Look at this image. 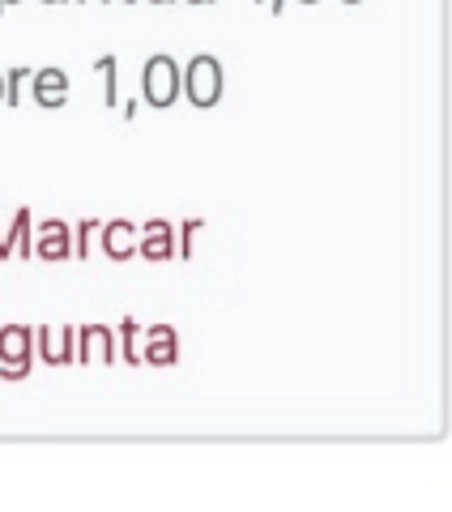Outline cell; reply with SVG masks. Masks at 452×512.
<instances>
[{"mask_svg":"<svg viewBox=\"0 0 452 512\" xmlns=\"http://www.w3.org/2000/svg\"><path fill=\"white\" fill-rule=\"evenodd\" d=\"M184 86V73H180V64H175L167 52H154L150 60H145V69H141V99L150 103V107H171L175 103V94H180Z\"/></svg>","mask_w":452,"mask_h":512,"instance_id":"6da1fadb","label":"cell"},{"mask_svg":"<svg viewBox=\"0 0 452 512\" xmlns=\"http://www.w3.org/2000/svg\"><path fill=\"white\" fill-rule=\"evenodd\" d=\"M39 359V342L26 325H5L0 329V380H22Z\"/></svg>","mask_w":452,"mask_h":512,"instance_id":"7a4b0ae2","label":"cell"},{"mask_svg":"<svg viewBox=\"0 0 452 512\" xmlns=\"http://www.w3.org/2000/svg\"><path fill=\"white\" fill-rule=\"evenodd\" d=\"M184 94L192 107H214L222 94V64L214 56H192L184 69Z\"/></svg>","mask_w":452,"mask_h":512,"instance_id":"3957f363","label":"cell"},{"mask_svg":"<svg viewBox=\"0 0 452 512\" xmlns=\"http://www.w3.org/2000/svg\"><path fill=\"white\" fill-rule=\"evenodd\" d=\"M35 256H39V261H73V256H77V248H73V222H60V218L39 222Z\"/></svg>","mask_w":452,"mask_h":512,"instance_id":"277c9868","label":"cell"},{"mask_svg":"<svg viewBox=\"0 0 452 512\" xmlns=\"http://www.w3.org/2000/svg\"><path fill=\"white\" fill-rule=\"evenodd\" d=\"M99 244H103L107 261H128L133 252H141V231L128 218H111V222H103Z\"/></svg>","mask_w":452,"mask_h":512,"instance_id":"5b68a950","label":"cell"},{"mask_svg":"<svg viewBox=\"0 0 452 512\" xmlns=\"http://www.w3.org/2000/svg\"><path fill=\"white\" fill-rule=\"evenodd\" d=\"M35 342H39V359L43 363H52V367H60V363H77V333L69 329V325H43L39 333H35Z\"/></svg>","mask_w":452,"mask_h":512,"instance_id":"8992f818","label":"cell"},{"mask_svg":"<svg viewBox=\"0 0 452 512\" xmlns=\"http://www.w3.org/2000/svg\"><path fill=\"white\" fill-rule=\"evenodd\" d=\"M30 94H35V103L56 111L69 103V73L56 69V64H47V69H35V77H30Z\"/></svg>","mask_w":452,"mask_h":512,"instance_id":"52a82bcc","label":"cell"},{"mask_svg":"<svg viewBox=\"0 0 452 512\" xmlns=\"http://www.w3.org/2000/svg\"><path fill=\"white\" fill-rule=\"evenodd\" d=\"M141 256H145V261H171V256H180V244H175L171 222H163V218L141 222Z\"/></svg>","mask_w":452,"mask_h":512,"instance_id":"ba28073f","label":"cell"},{"mask_svg":"<svg viewBox=\"0 0 452 512\" xmlns=\"http://www.w3.org/2000/svg\"><path fill=\"white\" fill-rule=\"evenodd\" d=\"M116 363V338L107 325H82L77 329V363Z\"/></svg>","mask_w":452,"mask_h":512,"instance_id":"9c48e42d","label":"cell"},{"mask_svg":"<svg viewBox=\"0 0 452 512\" xmlns=\"http://www.w3.org/2000/svg\"><path fill=\"white\" fill-rule=\"evenodd\" d=\"M141 359L150 367H171L175 359H180V338H175V329L171 325H150L145 329Z\"/></svg>","mask_w":452,"mask_h":512,"instance_id":"30bf717a","label":"cell"},{"mask_svg":"<svg viewBox=\"0 0 452 512\" xmlns=\"http://www.w3.org/2000/svg\"><path fill=\"white\" fill-rule=\"evenodd\" d=\"M116 64H120V60L111 56V52L94 60V73H103V103H107V107H124V103H120V82H116Z\"/></svg>","mask_w":452,"mask_h":512,"instance_id":"8fae6325","label":"cell"},{"mask_svg":"<svg viewBox=\"0 0 452 512\" xmlns=\"http://www.w3.org/2000/svg\"><path fill=\"white\" fill-rule=\"evenodd\" d=\"M141 342H145L141 325H137L133 316H124V320H120V355H124L128 363H145V359H141Z\"/></svg>","mask_w":452,"mask_h":512,"instance_id":"7c38bea8","label":"cell"},{"mask_svg":"<svg viewBox=\"0 0 452 512\" xmlns=\"http://www.w3.org/2000/svg\"><path fill=\"white\" fill-rule=\"evenodd\" d=\"M90 239H94V218H82V222H77V235H73V248H77L73 261L90 256Z\"/></svg>","mask_w":452,"mask_h":512,"instance_id":"4fadbf2b","label":"cell"},{"mask_svg":"<svg viewBox=\"0 0 452 512\" xmlns=\"http://www.w3.org/2000/svg\"><path fill=\"white\" fill-rule=\"evenodd\" d=\"M26 77H35V73H26V64H18V69L5 73V86H9V99L5 103H18V86L26 82Z\"/></svg>","mask_w":452,"mask_h":512,"instance_id":"5bb4252c","label":"cell"},{"mask_svg":"<svg viewBox=\"0 0 452 512\" xmlns=\"http://www.w3.org/2000/svg\"><path fill=\"white\" fill-rule=\"evenodd\" d=\"M9 99V86H5V73H0V103Z\"/></svg>","mask_w":452,"mask_h":512,"instance_id":"9a60e30c","label":"cell"},{"mask_svg":"<svg viewBox=\"0 0 452 512\" xmlns=\"http://www.w3.org/2000/svg\"><path fill=\"white\" fill-rule=\"evenodd\" d=\"M9 5H18V0H0V13H5V9H9Z\"/></svg>","mask_w":452,"mask_h":512,"instance_id":"2e32d148","label":"cell"},{"mask_svg":"<svg viewBox=\"0 0 452 512\" xmlns=\"http://www.w3.org/2000/svg\"><path fill=\"white\" fill-rule=\"evenodd\" d=\"M188 5H209V0H188Z\"/></svg>","mask_w":452,"mask_h":512,"instance_id":"e0dca14e","label":"cell"},{"mask_svg":"<svg viewBox=\"0 0 452 512\" xmlns=\"http://www.w3.org/2000/svg\"><path fill=\"white\" fill-rule=\"evenodd\" d=\"M43 5H60V0H43Z\"/></svg>","mask_w":452,"mask_h":512,"instance_id":"ac0fdd59","label":"cell"},{"mask_svg":"<svg viewBox=\"0 0 452 512\" xmlns=\"http://www.w3.org/2000/svg\"><path fill=\"white\" fill-rule=\"evenodd\" d=\"M154 5H171V0H154Z\"/></svg>","mask_w":452,"mask_h":512,"instance_id":"d6986e66","label":"cell"},{"mask_svg":"<svg viewBox=\"0 0 452 512\" xmlns=\"http://www.w3.org/2000/svg\"><path fill=\"white\" fill-rule=\"evenodd\" d=\"M124 5H133V0H124Z\"/></svg>","mask_w":452,"mask_h":512,"instance_id":"ffe728a7","label":"cell"},{"mask_svg":"<svg viewBox=\"0 0 452 512\" xmlns=\"http://www.w3.org/2000/svg\"><path fill=\"white\" fill-rule=\"evenodd\" d=\"M0 239H5V235H0Z\"/></svg>","mask_w":452,"mask_h":512,"instance_id":"44dd1931","label":"cell"}]
</instances>
